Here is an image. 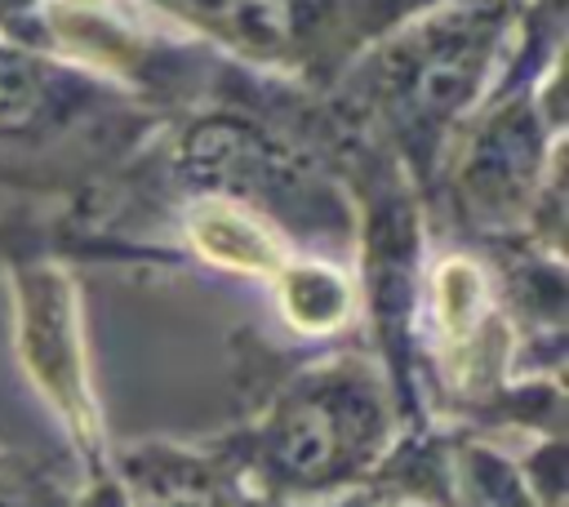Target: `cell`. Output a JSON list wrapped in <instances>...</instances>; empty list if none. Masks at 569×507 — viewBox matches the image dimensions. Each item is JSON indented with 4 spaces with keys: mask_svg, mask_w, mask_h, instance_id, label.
I'll return each instance as SVG.
<instances>
[{
    "mask_svg": "<svg viewBox=\"0 0 569 507\" xmlns=\"http://www.w3.org/2000/svg\"><path fill=\"white\" fill-rule=\"evenodd\" d=\"M396 391L369 356H329L280 378L244 431L227 436L262 498L333 494L378 471L396 445Z\"/></svg>",
    "mask_w": 569,
    "mask_h": 507,
    "instance_id": "obj_3",
    "label": "cell"
},
{
    "mask_svg": "<svg viewBox=\"0 0 569 507\" xmlns=\"http://www.w3.org/2000/svg\"><path fill=\"white\" fill-rule=\"evenodd\" d=\"M173 218H178L173 227L182 236V249L191 258H204L218 271L276 280L284 262L302 254L271 218L222 196H178Z\"/></svg>",
    "mask_w": 569,
    "mask_h": 507,
    "instance_id": "obj_7",
    "label": "cell"
},
{
    "mask_svg": "<svg viewBox=\"0 0 569 507\" xmlns=\"http://www.w3.org/2000/svg\"><path fill=\"white\" fill-rule=\"evenodd\" d=\"M191 31L222 58L302 84L329 89L356 53L396 22L436 0H138Z\"/></svg>",
    "mask_w": 569,
    "mask_h": 507,
    "instance_id": "obj_4",
    "label": "cell"
},
{
    "mask_svg": "<svg viewBox=\"0 0 569 507\" xmlns=\"http://www.w3.org/2000/svg\"><path fill=\"white\" fill-rule=\"evenodd\" d=\"M525 0H436L378 36L320 89L342 129L431 191L462 120L502 76Z\"/></svg>",
    "mask_w": 569,
    "mask_h": 507,
    "instance_id": "obj_1",
    "label": "cell"
},
{
    "mask_svg": "<svg viewBox=\"0 0 569 507\" xmlns=\"http://www.w3.org/2000/svg\"><path fill=\"white\" fill-rule=\"evenodd\" d=\"M0 507H58L49 476H36L9 458H0Z\"/></svg>",
    "mask_w": 569,
    "mask_h": 507,
    "instance_id": "obj_9",
    "label": "cell"
},
{
    "mask_svg": "<svg viewBox=\"0 0 569 507\" xmlns=\"http://www.w3.org/2000/svg\"><path fill=\"white\" fill-rule=\"evenodd\" d=\"M271 289L280 302V320L307 338H329L356 316V280L329 254H298L271 280Z\"/></svg>",
    "mask_w": 569,
    "mask_h": 507,
    "instance_id": "obj_8",
    "label": "cell"
},
{
    "mask_svg": "<svg viewBox=\"0 0 569 507\" xmlns=\"http://www.w3.org/2000/svg\"><path fill=\"white\" fill-rule=\"evenodd\" d=\"M0 262H9L13 276V311H18V356L49 400V409L62 418V427L76 436L80 454L98 471L107 463L102 449V418L89 382L84 338H80V302L76 280L53 254L36 249H9Z\"/></svg>",
    "mask_w": 569,
    "mask_h": 507,
    "instance_id": "obj_5",
    "label": "cell"
},
{
    "mask_svg": "<svg viewBox=\"0 0 569 507\" xmlns=\"http://www.w3.org/2000/svg\"><path fill=\"white\" fill-rule=\"evenodd\" d=\"M120 507H258L244 463L227 445H133L102 463Z\"/></svg>",
    "mask_w": 569,
    "mask_h": 507,
    "instance_id": "obj_6",
    "label": "cell"
},
{
    "mask_svg": "<svg viewBox=\"0 0 569 507\" xmlns=\"http://www.w3.org/2000/svg\"><path fill=\"white\" fill-rule=\"evenodd\" d=\"M173 120L116 80L18 40H0V187H98Z\"/></svg>",
    "mask_w": 569,
    "mask_h": 507,
    "instance_id": "obj_2",
    "label": "cell"
}]
</instances>
